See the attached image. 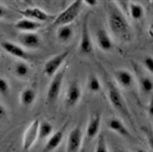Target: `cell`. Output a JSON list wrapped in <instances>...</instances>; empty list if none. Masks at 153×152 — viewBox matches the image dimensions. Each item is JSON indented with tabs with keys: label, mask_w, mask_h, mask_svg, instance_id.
<instances>
[{
	"label": "cell",
	"mask_w": 153,
	"mask_h": 152,
	"mask_svg": "<svg viewBox=\"0 0 153 152\" xmlns=\"http://www.w3.org/2000/svg\"><path fill=\"white\" fill-rule=\"evenodd\" d=\"M53 133H54V127H53V125L49 121H40V125H39V139H49L53 135Z\"/></svg>",
	"instance_id": "obj_23"
},
{
	"label": "cell",
	"mask_w": 153,
	"mask_h": 152,
	"mask_svg": "<svg viewBox=\"0 0 153 152\" xmlns=\"http://www.w3.org/2000/svg\"><path fill=\"white\" fill-rule=\"evenodd\" d=\"M13 72L15 77H17L19 79H27L31 75V68L29 66V64L24 61H19L16 62L13 68Z\"/></svg>",
	"instance_id": "obj_20"
},
{
	"label": "cell",
	"mask_w": 153,
	"mask_h": 152,
	"mask_svg": "<svg viewBox=\"0 0 153 152\" xmlns=\"http://www.w3.org/2000/svg\"><path fill=\"white\" fill-rule=\"evenodd\" d=\"M39 125H40L39 119H34L26 127L22 139V149L24 152L29 151L39 139Z\"/></svg>",
	"instance_id": "obj_5"
},
{
	"label": "cell",
	"mask_w": 153,
	"mask_h": 152,
	"mask_svg": "<svg viewBox=\"0 0 153 152\" xmlns=\"http://www.w3.org/2000/svg\"><path fill=\"white\" fill-rule=\"evenodd\" d=\"M102 118L100 113H93L90 115L88 125L86 128V137L91 141L100 135V128H101Z\"/></svg>",
	"instance_id": "obj_14"
},
{
	"label": "cell",
	"mask_w": 153,
	"mask_h": 152,
	"mask_svg": "<svg viewBox=\"0 0 153 152\" xmlns=\"http://www.w3.org/2000/svg\"><path fill=\"white\" fill-rule=\"evenodd\" d=\"M64 72H65V70L58 71L57 73L53 77L51 83L47 88V93H46V100L48 103H55L59 94H61V89H62L64 79Z\"/></svg>",
	"instance_id": "obj_6"
},
{
	"label": "cell",
	"mask_w": 153,
	"mask_h": 152,
	"mask_svg": "<svg viewBox=\"0 0 153 152\" xmlns=\"http://www.w3.org/2000/svg\"><path fill=\"white\" fill-rule=\"evenodd\" d=\"M149 144H150L151 149L153 150V135H150V136H149Z\"/></svg>",
	"instance_id": "obj_33"
},
{
	"label": "cell",
	"mask_w": 153,
	"mask_h": 152,
	"mask_svg": "<svg viewBox=\"0 0 153 152\" xmlns=\"http://www.w3.org/2000/svg\"><path fill=\"white\" fill-rule=\"evenodd\" d=\"M106 93H108V98L110 101V104L121 114L123 118L131 121V114L128 108V104L123 95L121 94L120 89L118 88V86L113 83L111 80H108L106 83Z\"/></svg>",
	"instance_id": "obj_2"
},
{
	"label": "cell",
	"mask_w": 153,
	"mask_h": 152,
	"mask_svg": "<svg viewBox=\"0 0 153 152\" xmlns=\"http://www.w3.org/2000/svg\"><path fill=\"white\" fill-rule=\"evenodd\" d=\"M85 5H88V6H96L97 5V1H86L83 2Z\"/></svg>",
	"instance_id": "obj_32"
},
{
	"label": "cell",
	"mask_w": 153,
	"mask_h": 152,
	"mask_svg": "<svg viewBox=\"0 0 153 152\" xmlns=\"http://www.w3.org/2000/svg\"><path fill=\"white\" fill-rule=\"evenodd\" d=\"M63 137H64V133L62 129L57 130V132H54L51 137L47 139L45 148H44V152H53L54 150H56L58 146H59V144L62 143Z\"/></svg>",
	"instance_id": "obj_19"
},
{
	"label": "cell",
	"mask_w": 153,
	"mask_h": 152,
	"mask_svg": "<svg viewBox=\"0 0 153 152\" xmlns=\"http://www.w3.org/2000/svg\"><path fill=\"white\" fill-rule=\"evenodd\" d=\"M79 54L82 56H93L94 55V45L89 32L88 19H86L82 23L81 36L79 41Z\"/></svg>",
	"instance_id": "obj_4"
},
{
	"label": "cell",
	"mask_w": 153,
	"mask_h": 152,
	"mask_svg": "<svg viewBox=\"0 0 153 152\" xmlns=\"http://www.w3.org/2000/svg\"><path fill=\"white\" fill-rule=\"evenodd\" d=\"M19 14L22 16H24V19H32V21H36L39 23H45V22L51 21V19H56V16L49 15L39 7H29V8H25L23 10H19Z\"/></svg>",
	"instance_id": "obj_9"
},
{
	"label": "cell",
	"mask_w": 153,
	"mask_h": 152,
	"mask_svg": "<svg viewBox=\"0 0 153 152\" xmlns=\"http://www.w3.org/2000/svg\"><path fill=\"white\" fill-rule=\"evenodd\" d=\"M87 89L91 92V93H100L102 90V83L101 80L98 79V77L94 75V73H90L87 79Z\"/></svg>",
	"instance_id": "obj_24"
},
{
	"label": "cell",
	"mask_w": 153,
	"mask_h": 152,
	"mask_svg": "<svg viewBox=\"0 0 153 152\" xmlns=\"http://www.w3.org/2000/svg\"><path fill=\"white\" fill-rule=\"evenodd\" d=\"M115 152H129V151H127V150H117Z\"/></svg>",
	"instance_id": "obj_35"
},
{
	"label": "cell",
	"mask_w": 153,
	"mask_h": 152,
	"mask_svg": "<svg viewBox=\"0 0 153 152\" xmlns=\"http://www.w3.org/2000/svg\"><path fill=\"white\" fill-rule=\"evenodd\" d=\"M69 51H65L63 53H59L57 55H55L54 57L49 58L44 65V73L47 77H54L58 72L59 68L63 65L65 62V60L68 58Z\"/></svg>",
	"instance_id": "obj_8"
},
{
	"label": "cell",
	"mask_w": 153,
	"mask_h": 152,
	"mask_svg": "<svg viewBox=\"0 0 153 152\" xmlns=\"http://www.w3.org/2000/svg\"><path fill=\"white\" fill-rule=\"evenodd\" d=\"M19 40L23 48L27 49H38L42 45V40L40 36L36 32H30V33H21L19 37Z\"/></svg>",
	"instance_id": "obj_13"
},
{
	"label": "cell",
	"mask_w": 153,
	"mask_h": 152,
	"mask_svg": "<svg viewBox=\"0 0 153 152\" xmlns=\"http://www.w3.org/2000/svg\"><path fill=\"white\" fill-rule=\"evenodd\" d=\"M108 127L110 130L119 134L122 137H127V139L131 137V134L129 132V129L119 118H110L108 120Z\"/></svg>",
	"instance_id": "obj_17"
},
{
	"label": "cell",
	"mask_w": 153,
	"mask_h": 152,
	"mask_svg": "<svg viewBox=\"0 0 153 152\" xmlns=\"http://www.w3.org/2000/svg\"><path fill=\"white\" fill-rule=\"evenodd\" d=\"M137 152H145V151H143V150H138Z\"/></svg>",
	"instance_id": "obj_36"
},
{
	"label": "cell",
	"mask_w": 153,
	"mask_h": 152,
	"mask_svg": "<svg viewBox=\"0 0 153 152\" xmlns=\"http://www.w3.org/2000/svg\"><path fill=\"white\" fill-rule=\"evenodd\" d=\"M6 115H7L6 108H5L4 105H1V104H0V120H2L4 118H6Z\"/></svg>",
	"instance_id": "obj_29"
},
{
	"label": "cell",
	"mask_w": 153,
	"mask_h": 152,
	"mask_svg": "<svg viewBox=\"0 0 153 152\" xmlns=\"http://www.w3.org/2000/svg\"><path fill=\"white\" fill-rule=\"evenodd\" d=\"M95 152H108V144H106V139H105V137H104L103 134H100V135L97 136Z\"/></svg>",
	"instance_id": "obj_26"
},
{
	"label": "cell",
	"mask_w": 153,
	"mask_h": 152,
	"mask_svg": "<svg viewBox=\"0 0 153 152\" xmlns=\"http://www.w3.org/2000/svg\"><path fill=\"white\" fill-rule=\"evenodd\" d=\"M83 6H85V4L81 0L73 1L72 4H70V6L66 7L58 16H56L53 24L55 26H58V28L64 25H70L71 23L79 16V14L81 13Z\"/></svg>",
	"instance_id": "obj_3"
},
{
	"label": "cell",
	"mask_w": 153,
	"mask_h": 152,
	"mask_svg": "<svg viewBox=\"0 0 153 152\" xmlns=\"http://www.w3.org/2000/svg\"><path fill=\"white\" fill-rule=\"evenodd\" d=\"M15 28L22 33H30V32H36L39 29H41L42 23H39V22L29 19H21L15 23Z\"/></svg>",
	"instance_id": "obj_16"
},
{
	"label": "cell",
	"mask_w": 153,
	"mask_h": 152,
	"mask_svg": "<svg viewBox=\"0 0 153 152\" xmlns=\"http://www.w3.org/2000/svg\"><path fill=\"white\" fill-rule=\"evenodd\" d=\"M144 7L138 2H129L128 5V16L133 21H140L144 17Z\"/></svg>",
	"instance_id": "obj_21"
},
{
	"label": "cell",
	"mask_w": 153,
	"mask_h": 152,
	"mask_svg": "<svg viewBox=\"0 0 153 152\" xmlns=\"http://www.w3.org/2000/svg\"><path fill=\"white\" fill-rule=\"evenodd\" d=\"M140 88L143 93L150 94L153 92V80L147 76L140 78Z\"/></svg>",
	"instance_id": "obj_25"
},
{
	"label": "cell",
	"mask_w": 153,
	"mask_h": 152,
	"mask_svg": "<svg viewBox=\"0 0 153 152\" xmlns=\"http://www.w3.org/2000/svg\"><path fill=\"white\" fill-rule=\"evenodd\" d=\"M56 36L61 42H63V44L69 42L73 37V29L70 25L59 26L57 29V32H56Z\"/></svg>",
	"instance_id": "obj_22"
},
{
	"label": "cell",
	"mask_w": 153,
	"mask_h": 152,
	"mask_svg": "<svg viewBox=\"0 0 153 152\" xmlns=\"http://www.w3.org/2000/svg\"><path fill=\"white\" fill-rule=\"evenodd\" d=\"M96 42L98 48L103 51H111L114 46L111 36L104 29H98L96 31Z\"/></svg>",
	"instance_id": "obj_15"
},
{
	"label": "cell",
	"mask_w": 153,
	"mask_h": 152,
	"mask_svg": "<svg viewBox=\"0 0 153 152\" xmlns=\"http://www.w3.org/2000/svg\"><path fill=\"white\" fill-rule=\"evenodd\" d=\"M82 97V89L80 83L76 80H73L69 83L66 93H65V105L66 108H74L79 104Z\"/></svg>",
	"instance_id": "obj_7"
},
{
	"label": "cell",
	"mask_w": 153,
	"mask_h": 152,
	"mask_svg": "<svg viewBox=\"0 0 153 152\" xmlns=\"http://www.w3.org/2000/svg\"><path fill=\"white\" fill-rule=\"evenodd\" d=\"M108 24L111 33L122 42H129L133 39V30L127 16L113 4L108 7Z\"/></svg>",
	"instance_id": "obj_1"
},
{
	"label": "cell",
	"mask_w": 153,
	"mask_h": 152,
	"mask_svg": "<svg viewBox=\"0 0 153 152\" xmlns=\"http://www.w3.org/2000/svg\"><path fill=\"white\" fill-rule=\"evenodd\" d=\"M6 14H7V8L5 6H2V5H0V19L5 17Z\"/></svg>",
	"instance_id": "obj_31"
},
{
	"label": "cell",
	"mask_w": 153,
	"mask_h": 152,
	"mask_svg": "<svg viewBox=\"0 0 153 152\" xmlns=\"http://www.w3.org/2000/svg\"><path fill=\"white\" fill-rule=\"evenodd\" d=\"M150 32H151V34L153 36V21L152 23H151V25H150Z\"/></svg>",
	"instance_id": "obj_34"
},
{
	"label": "cell",
	"mask_w": 153,
	"mask_h": 152,
	"mask_svg": "<svg viewBox=\"0 0 153 152\" xmlns=\"http://www.w3.org/2000/svg\"><path fill=\"white\" fill-rule=\"evenodd\" d=\"M36 98H37V92L32 87H26L22 89L19 93V104L22 107H25V108L31 107L36 102Z\"/></svg>",
	"instance_id": "obj_18"
},
{
	"label": "cell",
	"mask_w": 153,
	"mask_h": 152,
	"mask_svg": "<svg viewBox=\"0 0 153 152\" xmlns=\"http://www.w3.org/2000/svg\"><path fill=\"white\" fill-rule=\"evenodd\" d=\"M115 83H118L120 87L125 89L131 88L134 86V76L133 73L127 69H117L113 72Z\"/></svg>",
	"instance_id": "obj_12"
},
{
	"label": "cell",
	"mask_w": 153,
	"mask_h": 152,
	"mask_svg": "<svg viewBox=\"0 0 153 152\" xmlns=\"http://www.w3.org/2000/svg\"><path fill=\"white\" fill-rule=\"evenodd\" d=\"M0 45H1L2 49L6 51L7 54L12 55L13 57L19 58V61L26 62V61L30 60V54H29L22 46L15 44L13 41H9V40H4V41H1Z\"/></svg>",
	"instance_id": "obj_10"
},
{
	"label": "cell",
	"mask_w": 153,
	"mask_h": 152,
	"mask_svg": "<svg viewBox=\"0 0 153 152\" xmlns=\"http://www.w3.org/2000/svg\"><path fill=\"white\" fill-rule=\"evenodd\" d=\"M147 111H149V114L153 118V95L151 97V101L149 103V107H147Z\"/></svg>",
	"instance_id": "obj_30"
},
{
	"label": "cell",
	"mask_w": 153,
	"mask_h": 152,
	"mask_svg": "<svg viewBox=\"0 0 153 152\" xmlns=\"http://www.w3.org/2000/svg\"><path fill=\"white\" fill-rule=\"evenodd\" d=\"M143 64H144L145 69H146L150 73H152L153 75V57L146 56L145 58H144V61H143Z\"/></svg>",
	"instance_id": "obj_28"
},
{
	"label": "cell",
	"mask_w": 153,
	"mask_h": 152,
	"mask_svg": "<svg viewBox=\"0 0 153 152\" xmlns=\"http://www.w3.org/2000/svg\"><path fill=\"white\" fill-rule=\"evenodd\" d=\"M9 90H10V86H9V83L7 81V79L0 77V95H8Z\"/></svg>",
	"instance_id": "obj_27"
},
{
	"label": "cell",
	"mask_w": 153,
	"mask_h": 152,
	"mask_svg": "<svg viewBox=\"0 0 153 152\" xmlns=\"http://www.w3.org/2000/svg\"><path fill=\"white\" fill-rule=\"evenodd\" d=\"M83 133L80 127H76L70 132L66 142V152H79L82 146Z\"/></svg>",
	"instance_id": "obj_11"
}]
</instances>
